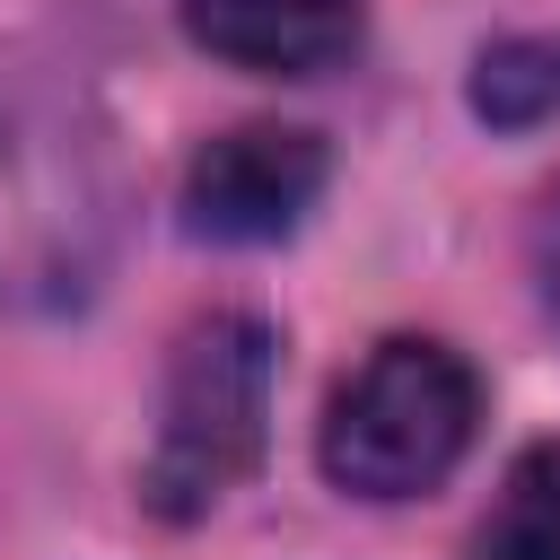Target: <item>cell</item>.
<instances>
[{"label":"cell","instance_id":"1","mask_svg":"<svg viewBox=\"0 0 560 560\" xmlns=\"http://www.w3.org/2000/svg\"><path fill=\"white\" fill-rule=\"evenodd\" d=\"M122 149L96 96L44 61H0V306L79 315L122 254Z\"/></svg>","mask_w":560,"mask_h":560},{"label":"cell","instance_id":"2","mask_svg":"<svg viewBox=\"0 0 560 560\" xmlns=\"http://www.w3.org/2000/svg\"><path fill=\"white\" fill-rule=\"evenodd\" d=\"M472 429H481V376L464 368V350L394 332L332 385L315 455L350 499H420L464 464Z\"/></svg>","mask_w":560,"mask_h":560},{"label":"cell","instance_id":"3","mask_svg":"<svg viewBox=\"0 0 560 560\" xmlns=\"http://www.w3.org/2000/svg\"><path fill=\"white\" fill-rule=\"evenodd\" d=\"M262 438H271V324L245 306H210L175 332L140 499L166 525H184L262 464Z\"/></svg>","mask_w":560,"mask_h":560},{"label":"cell","instance_id":"4","mask_svg":"<svg viewBox=\"0 0 560 560\" xmlns=\"http://www.w3.org/2000/svg\"><path fill=\"white\" fill-rule=\"evenodd\" d=\"M324 175H332V158H324L315 131H298V122H236V131L192 149V166H184V228L219 236V245H271V236H289L315 210Z\"/></svg>","mask_w":560,"mask_h":560},{"label":"cell","instance_id":"5","mask_svg":"<svg viewBox=\"0 0 560 560\" xmlns=\"http://www.w3.org/2000/svg\"><path fill=\"white\" fill-rule=\"evenodd\" d=\"M359 26L368 0H184V35L228 70H262V79H315L350 61Z\"/></svg>","mask_w":560,"mask_h":560},{"label":"cell","instance_id":"6","mask_svg":"<svg viewBox=\"0 0 560 560\" xmlns=\"http://www.w3.org/2000/svg\"><path fill=\"white\" fill-rule=\"evenodd\" d=\"M472 560H560V446H525L508 464V490L481 516Z\"/></svg>","mask_w":560,"mask_h":560},{"label":"cell","instance_id":"7","mask_svg":"<svg viewBox=\"0 0 560 560\" xmlns=\"http://www.w3.org/2000/svg\"><path fill=\"white\" fill-rule=\"evenodd\" d=\"M551 96H560V52H542V44H499V52H481L472 105H481L490 122H534Z\"/></svg>","mask_w":560,"mask_h":560},{"label":"cell","instance_id":"8","mask_svg":"<svg viewBox=\"0 0 560 560\" xmlns=\"http://www.w3.org/2000/svg\"><path fill=\"white\" fill-rule=\"evenodd\" d=\"M534 271H542V306H551V324H560V192H551L542 219H534Z\"/></svg>","mask_w":560,"mask_h":560}]
</instances>
